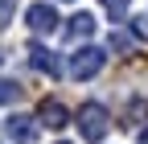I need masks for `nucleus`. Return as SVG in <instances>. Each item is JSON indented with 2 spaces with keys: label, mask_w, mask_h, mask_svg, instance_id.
Here are the masks:
<instances>
[{
  "label": "nucleus",
  "mask_w": 148,
  "mask_h": 144,
  "mask_svg": "<svg viewBox=\"0 0 148 144\" xmlns=\"http://www.w3.org/2000/svg\"><path fill=\"white\" fill-rule=\"evenodd\" d=\"M74 123H78V136L82 140H103L107 128H111V115L103 103H82L78 111H74Z\"/></svg>",
  "instance_id": "f257e3e1"
},
{
  "label": "nucleus",
  "mask_w": 148,
  "mask_h": 144,
  "mask_svg": "<svg viewBox=\"0 0 148 144\" xmlns=\"http://www.w3.org/2000/svg\"><path fill=\"white\" fill-rule=\"evenodd\" d=\"M103 62H107V53H103L99 45H78V49L70 53L66 74H70L74 82H86V78H95L99 70H103Z\"/></svg>",
  "instance_id": "f03ea898"
},
{
  "label": "nucleus",
  "mask_w": 148,
  "mask_h": 144,
  "mask_svg": "<svg viewBox=\"0 0 148 144\" xmlns=\"http://www.w3.org/2000/svg\"><path fill=\"white\" fill-rule=\"evenodd\" d=\"M25 25L37 33V37L58 33V8H53V4H29L25 8Z\"/></svg>",
  "instance_id": "7ed1b4c3"
},
{
  "label": "nucleus",
  "mask_w": 148,
  "mask_h": 144,
  "mask_svg": "<svg viewBox=\"0 0 148 144\" xmlns=\"http://www.w3.org/2000/svg\"><path fill=\"white\" fill-rule=\"evenodd\" d=\"M4 132H8L12 144H33L37 140V115H8Z\"/></svg>",
  "instance_id": "20e7f679"
},
{
  "label": "nucleus",
  "mask_w": 148,
  "mask_h": 144,
  "mask_svg": "<svg viewBox=\"0 0 148 144\" xmlns=\"http://www.w3.org/2000/svg\"><path fill=\"white\" fill-rule=\"evenodd\" d=\"M37 123H45V128L62 132L66 123H70V111H66V103H58V99H41V103H37Z\"/></svg>",
  "instance_id": "39448f33"
},
{
  "label": "nucleus",
  "mask_w": 148,
  "mask_h": 144,
  "mask_svg": "<svg viewBox=\"0 0 148 144\" xmlns=\"http://www.w3.org/2000/svg\"><path fill=\"white\" fill-rule=\"evenodd\" d=\"M29 66L41 70V74H49V78L62 74V62L53 58V49H45V45H29Z\"/></svg>",
  "instance_id": "423d86ee"
},
{
  "label": "nucleus",
  "mask_w": 148,
  "mask_h": 144,
  "mask_svg": "<svg viewBox=\"0 0 148 144\" xmlns=\"http://www.w3.org/2000/svg\"><path fill=\"white\" fill-rule=\"evenodd\" d=\"M90 33H95V16H90V12H74V16H70V25H66V37L86 41Z\"/></svg>",
  "instance_id": "0eeeda50"
},
{
  "label": "nucleus",
  "mask_w": 148,
  "mask_h": 144,
  "mask_svg": "<svg viewBox=\"0 0 148 144\" xmlns=\"http://www.w3.org/2000/svg\"><path fill=\"white\" fill-rule=\"evenodd\" d=\"M144 115H148V103H144V99H132V103H127V119H123V128H136Z\"/></svg>",
  "instance_id": "6e6552de"
},
{
  "label": "nucleus",
  "mask_w": 148,
  "mask_h": 144,
  "mask_svg": "<svg viewBox=\"0 0 148 144\" xmlns=\"http://www.w3.org/2000/svg\"><path fill=\"white\" fill-rule=\"evenodd\" d=\"M16 99H21V86H16L12 78H0V107H4V103H16Z\"/></svg>",
  "instance_id": "1a4fd4ad"
},
{
  "label": "nucleus",
  "mask_w": 148,
  "mask_h": 144,
  "mask_svg": "<svg viewBox=\"0 0 148 144\" xmlns=\"http://www.w3.org/2000/svg\"><path fill=\"white\" fill-rule=\"evenodd\" d=\"M99 4L107 8L111 21H123V12H127V4H132V0H99Z\"/></svg>",
  "instance_id": "9d476101"
},
{
  "label": "nucleus",
  "mask_w": 148,
  "mask_h": 144,
  "mask_svg": "<svg viewBox=\"0 0 148 144\" xmlns=\"http://www.w3.org/2000/svg\"><path fill=\"white\" fill-rule=\"evenodd\" d=\"M12 12H16V0H0V33L8 29V21H12Z\"/></svg>",
  "instance_id": "9b49d317"
},
{
  "label": "nucleus",
  "mask_w": 148,
  "mask_h": 144,
  "mask_svg": "<svg viewBox=\"0 0 148 144\" xmlns=\"http://www.w3.org/2000/svg\"><path fill=\"white\" fill-rule=\"evenodd\" d=\"M132 33H136L140 41H148V16H136V21H132Z\"/></svg>",
  "instance_id": "f8f14e48"
},
{
  "label": "nucleus",
  "mask_w": 148,
  "mask_h": 144,
  "mask_svg": "<svg viewBox=\"0 0 148 144\" xmlns=\"http://www.w3.org/2000/svg\"><path fill=\"white\" fill-rule=\"evenodd\" d=\"M58 144H70V140H58Z\"/></svg>",
  "instance_id": "ddd939ff"
}]
</instances>
